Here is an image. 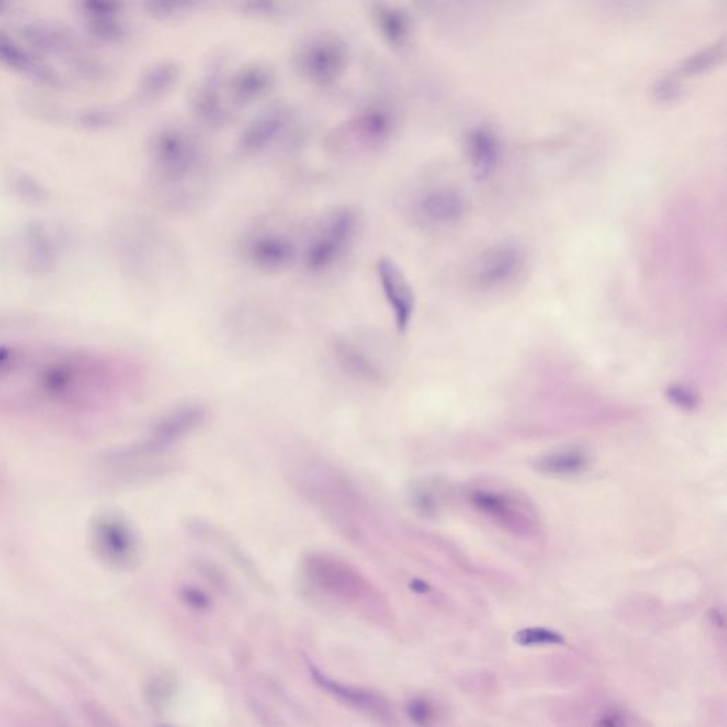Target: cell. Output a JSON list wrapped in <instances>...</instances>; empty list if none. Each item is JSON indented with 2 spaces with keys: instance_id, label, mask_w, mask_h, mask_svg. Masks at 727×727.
Wrapping results in <instances>:
<instances>
[{
  "instance_id": "cell-13",
  "label": "cell",
  "mask_w": 727,
  "mask_h": 727,
  "mask_svg": "<svg viewBox=\"0 0 727 727\" xmlns=\"http://www.w3.org/2000/svg\"><path fill=\"white\" fill-rule=\"evenodd\" d=\"M314 678H316L319 685L323 686V689L331 692V695L337 696L340 701L346 702L350 706L365 710L371 715L384 716L388 713L387 703L374 693L341 685V683L331 681L327 676L317 674V672H314Z\"/></svg>"
},
{
  "instance_id": "cell-8",
  "label": "cell",
  "mask_w": 727,
  "mask_h": 727,
  "mask_svg": "<svg viewBox=\"0 0 727 727\" xmlns=\"http://www.w3.org/2000/svg\"><path fill=\"white\" fill-rule=\"evenodd\" d=\"M91 536L98 553L114 566H127L137 556L133 530L118 517H100L93 524Z\"/></svg>"
},
{
  "instance_id": "cell-19",
  "label": "cell",
  "mask_w": 727,
  "mask_h": 727,
  "mask_svg": "<svg viewBox=\"0 0 727 727\" xmlns=\"http://www.w3.org/2000/svg\"><path fill=\"white\" fill-rule=\"evenodd\" d=\"M0 60L10 67L29 73L30 59L19 46L13 45L9 39L0 33Z\"/></svg>"
},
{
  "instance_id": "cell-16",
  "label": "cell",
  "mask_w": 727,
  "mask_h": 727,
  "mask_svg": "<svg viewBox=\"0 0 727 727\" xmlns=\"http://www.w3.org/2000/svg\"><path fill=\"white\" fill-rule=\"evenodd\" d=\"M516 642L523 647H539V645L563 644V637L557 632L544 628H527L516 634Z\"/></svg>"
},
{
  "instance_id": "cell-4",
  "label": "cell",
  "mask_w": 727,
  "mask_h": 727,
  "mask_svg": "<svg viewBox=\"0 0 727 727\" xmlns=\"http://www.w3.org/2000/svg\"><path fill=\"white\" fill-rule=\"evenodd\" d=\"M242 255L246 262L263 273L284 272L299 258V246L287 233L276 229H258L245 236Z\"/></svg>"
},
{
  "instance_id": "cell-5",
  "label": "cell",
  "mask_w": 727,
  "mask_h": 727,
  "mask_svg": "<svg viewBox=\"0 0 727 727\" xmlns=\"http://www.w3.org/2000/svg\"><path fill=\"white\" fill-rule=\"evenodd\" d=\"M526 255L513 242L499 243L486 250L473 269V282L480 290H499L510 286L522 275Z\"/></svg>"
},
{
  "instance_id": "cell-6",
  "label": "cell",
  "mask_w": 727,
  "mask_h": 727,
  "mask_svg": "<svg viewBox=\"0 0 727 727\" xmlns=\"http://www.w3.org/2000/svg\"><path fill=\"white\" fill-rule=\"evenodd\" d=\"M377 279L399 333H405L414 319L417 297L401 267L390 258L377 262Z\"/></svg>"
},
{
  "instance_id": "cell-2",
  "label": "cell",
  "mask_w": 727,
  "mask_h": 727,
  "mask_svg": "<svg viewBox=\"0 0 727 727\" xmlns=\"http://www.w3.org/2000/svg\"><path fill=\"white\" fill-rule=\"evenodd\" d=\"M151 162L155 177L168 188H179L194 177L199 165V150L189 135L167 130L152 142Z\"/></svg>"
},
{
  "instance_id": "cell-9",
  "label": "cell",
  "mask_w": 727,
  "mask_h": 727,
  "mask_svg": "<svg viewBox=\"0 0 727 727\" xmlns=\"http://www.w3.org/2000/svg\"><path fill=\"white\" fill-rule=\"evenodd\" d=\"M205 417L206 411L201 405H185L175 409L155 425L147 441L142 442L137 451L140 453L164 451L195 431L204 422Z\"/></svg>"
},
{
  "instance_id": "cell-21",
  "label": "cell",
  "mask_w": 727,
  "mask_h": 727,
  "mask_svg": "<svg viewBox=\"0 0 727 727\" xmlns=\"http://www.w3.org/2000/svg\"><path fill=\"white\" fill-rule=\"evenodd\" d=\"M192 0H147L150 10L158 15H175L184 12L191 5Z\"/></svg>"
},
{
  "instance_id": "cell-20",
  "label": "cell",
  "mask_w": 727,
  "mask_h": 727,
  "mask_svg": "<svg viewBox=\"0 0 727 727\" xmlns=\"http://www.w3.org/2000/svg\"><path fill=\"white\" fill-rule=\"evenodd\" d=\"M175 683L168 676H158L150 683L148 696L152 706H164L174 696Z\"/></svg>"
},
{
  "instance_id": "cell-1",
  "label": "cell",
  "mask_w": 727,
  "mask_h": 727,
  "mask_svg": "<svg viewBox=\"0 0 727 727\" xmlns=\"http://www.w3.org/2000/svg\"><path fill=\"white\" fill-rule=\"evenodd\" d=\"M360 232V215L350 206H340L324 215L311 232L303 250V266L319 276L336 267L350 250Z\"/></svg>"
},
{
  "instance_id": "cell-3",
  "label": "cell",
  "mask_w": 727,
  "mask_h": 727,
  "mask_svg": "<svg viewBox=\"0 0 727 727\" xmlns=\"http://www.w3.org/2000/svg\"><path fill=\"white\" fill-rule=\"evenodd\" d=\"M378 346L380 344L374 338L344 334L334 338L331 348L344 373L367 384H381L387 380L390 370Z\"/></svg>"
},
{
  "instance_id": "cell-10",
  "label": "cell",
  "mask_w": 727,
  "mask_h": 727,
  "mask_svg": "<svg viewBox=\"0 0 727 727\" xmlns=\"http://www.w3.org/2000/svg\"><path fill=\"white\" fill-rule=\"evenodd\" d=\"M304 570L310 583L319 587L323 593L353 598L360 597L358 593L365 591L364 581L336 560L314 556L307 560Z\"/></svg>"
},
{
  "instance_id": "cell-22",
  "label": "cell",
  "mask_w": 727,
  "mask_h": 727,
  "mask_svg": "<svg viewBox=\"0 0 727 727\" xmlns=\"http://www.w3.org/2000/svg\"><path fill=\"white\" fill-rule=\"evenodd\" d=\"M408 716L418 725H428L434 718V709L425 699H414L408 703Z\"/></svg>"
},
{
  "instance_id": "cell-11",
  "label": "cell",
  "mask_w": 727,
  "mask_h": 727,
  "mask_svg": "<svg viewBox=\"0 0 727 727\" xmlns=\"http://www.w3.org/2000/svg\"><path fill=\"white\" fill-rule=\"evenodd\" d=\"M466 155L473 178L486 181L495 174L502 157L499 138L485 127L470 131L466 140Z\"/></svg>"
},
{
  "instance_id": "cell-14",
  "label": "cell",
  "mask_w": 727,
  "mask_h": 727,
  "mask_svg": "<svg viewBox=\"0 0 727 727\" xmlns=\"http://www.w3.org/2000/svg\"><path fill=\"white\" fill-rule=\"evenodd\" d=\"M590 465V458L581 449H567L544 456L536 463L541 473L553 476H571L584 472Z\"/></svg>"
},
{
  "instance_id": "cell-7",
  "label": "cell",
  "mask_w": 727,
  "mask_h": 727,
  "mask_svg": "<svg viewBox=\"0 0 727 727\" xmlns=\"http://www.w3.org/2000/svg\"><path fill=\"white\" fill-rule=\"evenodd\" d=\"M466 211L465 196L452 187L426 189L415 201V216L429 228H451L465 218Z\"/></svg>"
},
{
  "instance_id": "cell-15",
  "label": "cell",
  "mask_w": 727,
  "mask_h": 727,
  "mask_svg": "<svg viewBox=\"0 0 727 727\" xmlns=\"http://www.w3.org/2000/svg\"><path fill=\"white\" fill-rule=\"evenodd\" d=\"M341 63V54L334 47H321L311 54L310 70L319 79L334 76Z\"/></svg>"
},
{
  "instance_id": "cell-12",
  "label": "cell",
  "mask_w": 727,
  "mask_h": 727,
  "mask_svg": "<svg viewBox=\"0 0 727 727\" xmlns=\"http://www.w3.org/2000/svg\"><path fill=\"white\" fill-rule=\"evenodd\" d=\"M284 118L279 110L269 111L246 128L239 141L243 154L252 155L265 151L283 130Z\"/></svg>"
},
{
  "instance_id": "cell-17",
  "label": "cell",
  "mask_w": 727,
  "mask_h": 727,
  "mask_svg": "<svg viewBox=\"0 0 727 727\" xmlns=\"http://www.w3.org/2000/svg\"><path fill=\"white\" fill-rule=\"evenodd\" d=\"M472 502L490 516L505 517L510 513L509 503L505 497L490 492H475Z\"/></svg>"
},
{
  "instance_id": "cell-18",
  "label": "cell",
  "mask_w": 727,
  "mask_h": 727,
  "mask_svg": "<svg viewBox=\"0 0 727 727\" xmlns=\"http://www.w3.org/2000/svg\"><path fill=\"white\" fill-rule=\"evenodd\" d=\"M666 398L676 405V407L685 409V411H693L699 405L698 392L692 390L688 385L672 384L666 388Z\"/></svg>"
}]
</instances>
